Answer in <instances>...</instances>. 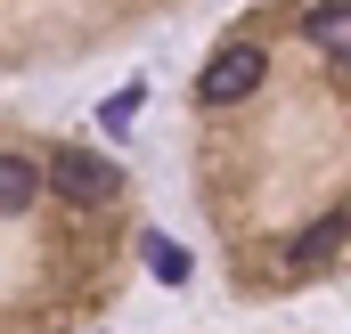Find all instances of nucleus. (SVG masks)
I'll list each match as a JSON object with an SVG mask.
<instances>
[{"label": "nucleus", "instance_id": "5", "mask_svg": "<svg viewBox=\"0 0 351 334\" xmlns=\"http://www.w3.org/2000/svg\"><path fill=\"white\" fill-rule=\"evenodd\" d=\"M335 245H351V212H319V220L286 245V261H302V269H311V261H327Z\"/></svg>", "mask_w": 351, "mask_h": 334}, {"label": "nucleus", "instance_id": "6", "mask_svg": "<svg viewBox=\"0 0 351 334\" xmlns=\"http://www.w3.org/2000/svg\"><path fill=\"white\" fill-rule=\"evenodd\" d=\"M139 253H147V269H156L164 285H188V245H172L164 229H147V237H139Z\"/></svg>", "mask_w": 351, "mask_h": 334}, {"label": "nucleus", "instance_id": "7", "mask_svg": "<svg viewBox=\"0 0 351 334\" xmlns=\"http://www.w3.org/2000/svg\"><path fill=\"white\" fill-rule=\"evenodd\" d=\"M139 106H147V82H123V90H114V98H106V106H98V131H106V139H123Z\"/></svg>", "mask_w": 351, "mask_h": 334}, {"label": "nucleus", "instance_id": "3", "mask_svg": "<svg viewBox=\"0 0 351 334\" xmlns=\"http://www.w3.org/2000/svg\"><path fill=\"white\" fill-rule=\"evenodd\" d=\"M302 41H311L319 57L351 66V0H319V8H302Z\"/></svg>", "mask_w": 351, "mask_h": 334}, {"label": "nucleus", "instance_id": "2", "mask_svg": "<svg viewBox=\"0 0 351 334\" xmlns=\"http://www.w3.org/2000/svg\"><path fill=\"white\" fill-rule=\"evenodd\" d=\"M262 74H269L262 49H254V41H229V49L196 74V98H204V106H245V98L262 90Z\"/></svg>", "mask_w": 351, "mask_h": 334}, {"label": "nucleus", "instance_id": "1", "mask_svg": "<svg viewBox=\"0 0 351 334\" xmlns=\"http://www.w3.org/2000/svg\"><path fill=\"white\" fill-rule=\"evenodd\" d=\"M41 188H58L66 204H90V212H98V204H114V196H123V171L106 164V155L66 147V155H49V164H41Z\"/></svg>", "mask_w": 351, "mask_h": 334}, {"label": "nucleus", "instance_id": "4", "mask_svg": "<svg viewBox=\"0 0 351 334\" xmlns=\"http://www.w3.org/2000/svg\"><path fill=\"white\" fill-rule=\"evenodd\" d=\"M33 204H41V164L33 155H0V220H16Z\"/></svg>", "mask_w": 351, "mask_h": 334}]
</instances>
